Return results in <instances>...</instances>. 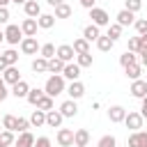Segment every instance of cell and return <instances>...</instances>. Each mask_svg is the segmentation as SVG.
Wrapping results in <instances>:
<instances>
[{
	"label": "cell",
	"instance_id": "52a82bcc",
	"mask_svg": "<svg viewBox=\"0 0 147 147\" xmlns=\"http://www.w3.org/2000/svg\"><path fill=\"white\" fill-rule=\"evenodd\" d=\"M55 57H60L64 64H69V62L76 57V53H74V48H71L69 44H62V46H57V48H55Z\"/></svg>",
	"mask_w": 147,
	"mask_h": 147
},
{
	"label": "cell",
	"instance_id": "d6a6232c",
	"mask_svg": "<svg viewBox=\"0 0 147 147\" xmlns=\"http://www.w3.org/2000/svg\"><path fill=\"white\" fill-rule=\"evenodd\" d=\"M2 57H5V62H7L9 67H16V62H18V53H16L14 48H7V51L2 53Z\"/></svg>",
	"mask_w": 147,
	"mask_h": 147
},
{
	"label": "cell",
	"instance_id": "74e56055",
	"mask_svg": "<svg viewBox=\"0 0 147 147\" xmlns=\"http://www.w3.org/2000/svg\"><path fill=\"white\" fill-rule=\"evenodd\" d=\"M108 37H110L113 41H117V39L122 37V25H117V23H113V25H108Z\"/></svg>",
	"mask_w": 147,
	"mask_h": 147
},
{
	"label": "cell",
	"instance_id": "bcb514c9",
	"mask_svg": "<svg viewBox=\"0 0 147 147\" xmlns=\"http://www.w3.org/2000/svg\"><path fill=\"white\" fill-rule=\"evenodd\" d=\"M9 96V90H7V85H5V80L0 78V101H5Z\"/></svg>",
	"mask_w": 147,
	"mask_h": 147
},
{
	"label": "cell",
	"instance_id": "ab89813d",
	"mask_svg": "<svg viewBox=\"0 0 147 147\" xmlns=\"http://www.w3.org/2000/svg\"><path fill=\"white\" fill-rule=\"evenodd\" d=\"M115 145H117L115 136H103V138H99V142H96V147H115Z\"/></svg>",
	"mask_w": 147,
	"mask_h": 147
},
{
	"label": "cell",
	"instance_id": "277c9868",
	"mask_svg": "<svg viewBox=\"0 0 147 147\" xmlns=\"http://www.w3.org/2000/svg\"><path fill=\"white\" fill-rule=\"evenodd\" d=\"M142 115L140 113H136V110H129L126 113V117H124V124H126V129H131V131H140L142 129Z\"/></svg>",
	"mask_w": 147,
	"mask_h": 147
},
{
	"label": "cell",
	"instance_id": "f546056e",
	"mask_svg": "<svg viewBox=\"0 0 147 147\" xmlns=\"http://www.w3.org/2000/svg\"><path fill=\"white\" fill-rule=\"evenodd\" d=\"M71 11H74V9H71L67 2H62V5H57V7H55V14H53V16H55V18H69V16H71Z\"/></svg>",
	"mask_w": 147,
	"mask_h": 147
},
{
	"label": "cell",
	"instance_id": "f6af8a7d",
	"mask_svg": "<svg viewBox=\"0 0 147 147\" xmlns=\"http://www.w3.org/2000/svg\"><path fill=\"white\" fill-rule=\"evenodd\" d=\"M32 147H51V138L39 136V138H34V145H32Z\"/></svg>",
	"mask_w": 147,
	"mask_h": 147
},
{
	"label": "cell",
	"instance_id": "b9f144b4",
	"mask_svg": "<svg viewBox=\"0 0 147 147\" xmlns=\"http://www.w3.org/2000/svg\"><path fill=\"white\" fill-rule=\"evenodd\" d=\"M140 7H142V0H126V5H124V9H129L131 14L140 11Z\"/></svg>",
	"mask_w": 147,
	"mask_h": 147
},
{
	"label": "cell",
	"instance_id": "8fae6325",
	"mask_svg": "<svg viewBox=\"0 0 147 147\" xmlns=\"http://www.w3.org/2000/svg\"><path fill=\"white\" fill-rule=\"evenodd\" d=\"M67 94H69V99H80L83 94H85V85L80 83V80H74V83H69V87H67Z\"/></svg>",
	"mask_w": 147,
	"mask_h": 147
},
{
	"label": "cell",
	"instance_id": "cb8c5ba5",
	"mask_svg": "<svg viewBox=\"0 0 147 147\" xmlns=\"http://www.w3.org/2000/svg\"><path fill=\"white\" fill-rule=\"evenodd\" d=\"M113 46H115V41H113V39L108 37V34H101V37L96 39V48H99L101 53H108V51H110Z\"/></svg>",
	"mask_w": 147,
	"mask_h": 147
},
{
	"label": "cell",
	"instance_id": "816d5d0a",
	"mask_svg": "<svg viewBox=\"0 0 147 147\" xmlns=\"http://www.w3.org/2000/svg\"><path fill=\"white\" fill-rule=\"evenodd\" d=\"M140 39V48H147V34H138Z\"/></svg>",
	"mask_w": 147,
	"mask_h": 147
},
{
	"label": "cell",
	"instance_id": "9a60e30c",
	"mask_svg": "<svg viewBox=\"0 0 147 147\" xmlns=\"http://www.w3.org/2000/svg\"><path fill=\"white\" fill-rule=\"evenodd\" d=\"M37 18H25L23 23H21V32H23V37H34L37 34Z\"/></svg>",
	"mask_w": 147,
	"mask_h": 147
},
{
	"label": "cell",
	"instance_id": "ee69618b",
	"mask_svg": "<svg viewBox=\"0 0 147 147\" xmlns=\"http://www.w3.org/2000/svg\"><path fill=\"white\" fill-rule=\"evenodd\" d=\"M129 53H138L140 51V39L138 37H129V48H126Z\"/></svg>",
	"mask_w": 147,
	"mask_h": 147
},
{
	"label": "cell",
	"instance_id": "6da1fadb",
	"mask_svg": "<svg viewBox=\"0 0 147 147\" xmlns=\"http://www.w3.org/2000/svg\"><path fill=\"white\" fill-rule=\"evenodd\" d=\"M62 92H67V85H64L62 74H53V76H48V80H46V85H44V94L51 96V99H55V96L62 94Z\"/></svg>",
	"mask_w": 147,
	"mask_h": 147
},
{
	"label": "cell",
	"instance_id": "d6986e66",
	"mask_svg": "<svg viewBox=\"0 0 147 147\" xmlns=\"http://www.w3.org/2000/svg\"><path fill=\"white\" fill-rule=\"evenodd\" d=\"M129 92H131L136 99H142V96H147V83L138 78V80H133V83H131V90H129Z\"/></svg>",
	"mask_w": 147,
	"mask_h": 147
},
{
	"label": "cell",
	"instance_id": "8d00e7d4",
	"mask_svg": "<svg viewBox=\"0 0 147 147\" xmlns=\"http://www.w3.org/2000/svg\"><path fill=\"white\" fill-rule=\"evenodd\" d=\"M92 62H94V60H92L90 53H80V55H76V64H78L80 69H83V67H92Z\"/></svg>",
	"mask_w": 147,
	"mask_h": 147
},
{
	"label": "cell",
	"instance_id": "7dc6e473",
	"mask_svg": "<svg viewBox=\"0 0 147 147\" xmlns=\"http://www.w3.org/2000/svg\"><path fill=\"white\" fill-rule=\"evenodd\" d=\"M7 21H9V9L0 7V23H7Z\"/></svg>",
	"mask_w": 147,
	"mask_h": 147
},
{
	"label": "cell",
	"instance_id": "484cf974",
	"mask_svg": "<svg viewBox=\"0 0 147 147\" xmlns=\"http://www.w3.org/2000/svg\"><path fill=\"white\" fill-rule=\"evenodd\" d=\"M74 53L76 55H80V53H90V41H85L83 37H78V39H74Z\"/></svg>",
	"mask_w": 147,
	"mask_h": 147
},
{
	"label": "cell",
	"instance_id": "f1b7e54d",
	"mask_svg": "<svg viewBox=\"0 0 147 147\" xmlns=\"http://www.w3.org/2000/svg\"><path fill=\"white\" fill-rule=\"evenodd\" d=\"M41 96H44V90H39V87H30V92H28V96H25V99H28V103H30V106H37Z\"/></svg>",
	"mask_w": 147,
	"mask_h": 147
},
{
	"label": "cell",
	"instance_id": "db71d44e",
	"mask_svg": "<svg viewBox=\"0 0 147 147\" xmlns=\"http://www.w3.org/2000/svg\"><path fill=\"white\" fill-rule=\"evenodd\" d=\"M46 2H48V5H51V7H57V5H62V2H64V0H46Z\"/></svg>",
	"mask_w": 147,
	"mask_h": 147
},
{
	"label": "cell",
	"instance_id": "44dd1931",
	"mask_svg": "<svg viewBox=\"0 0 147 147\" xmlns=\"http://www.w3.org/2000/svg\"><path fill=\"white\" fill-rule=\"evenodd\" d=\"M28 92H30V85H28L25 80H18L16 85H11V94H14L16 99H25Z\"/></svg>",
	"mask_w": 147,
	"mask_h": 147
},
{
	"label": "cell",
	"instance_id": "30bf717a",
	"mask_svg": "<svg viewBox=\"0 0 147 147\" xmlns=\"http://www.w3.org/2000/svg\"><path fill=\"white\" fill-rule=\"evenodd\" d=\"M129 147H147V131H133L129 136Z\"/></svg>",
	"mask_w": 147,
	"mask_h": 147
},
{
	"label": "cell",
	"instance_id": "ba28073f",
	"mask_svg": "<svg viewBox=\"0 0 147 147\" xmlns=\"http://www.w3.org/2000/svg\"><path fill=\"white\" fill-rule=\"evenodd\" d=\"M2 80H5V85H16L18 80H23L18 67H7V69L2 71Z\"/></svg>",
	"mask_w": 147,
	"mask_h": 147
},
{
	"label": "cell",
	"instance_id": "680465c9",
	"mask_svg": "<svg viewBox=\"0 0 147 147\" xmlns=\"http://www.w3.org/2000/svg\"><path fill=\"white\" fill-rule=\"evenodd\" d=\"M145 83H147V78H145Z\"/></svg>",
	"mask_w": 147,
	"mask_h": 147
},
{
	"label": "cell",
	"instance_id": "e0dca14e",
	"mask_svg": "<svg viewBox=\"0 0 147 147\" xmlns=\"http://www.w3.org/2000/svg\"><path fill=\"white\" fill-rule=\"evenodd\" d=\"M62 119H64V117H62L60 110H48V113H46V124H48L51 129H60V126H62Z\"/></svg>",
	"mask_w": 147,
	"mask_h": 147
},
{
	"label": "cell",
	"instance_id": "5bb4252c",
	"mask_svg": "<svg viewBox=\"0 0 147 147\" xmlns=\"http://www.w3.org/2000/svg\"><path fill=\"white\" fill-rule=\"evenodd\" d=\"M115 18H117V25H122V28H124V25H133V23H136V14H131L129 9H119Z\"/></svg>",
	"mask_w": 147,
	"mask_h": 147
},
{
	"label": "cell",
	"instance_id": "c3c4849f",
	"mask_svg": "<svg viewBox=\"0 0 147 147\" xmlns=\"http://www.w3.org/2000/svg\"><path fill=\"white\" fill-rule=\"evenodd\" d=\"M136 55H140V67H142V64L147 67V48H140Z\"/></svg>",
	"mask_w": 147,
	"mask_h": 147
},
{
	"label": "cell",
	"instance_id": "60d3db41",
	"mask_svg": "<svg viewBox=\"0 0 147 147\" xmlns=\"http://www.w3.org/2000/svg\"><path fill=\"white\" fill-rule=\"evenodd\" d=\"M28 129H30V119H25V117H16V129H14V131L23 133V131H28Z\"/></svg>",
	"mask_w": 147,
	"mask_h": 147
},
{
	"label": "cell",
	"instance_id": "7bdbcfd3",
	"mask_svg": "<svg viewBox=\"0 0 147 147\" xmlns=\"http://www.w3.org/2000/svg\"><path fill=\"white\" fill-rule=\"evenodd\" d=\"M133 28H136L138 34H147V18H138V21L133 23Z\"/></svg>",
	"mask_w": 147,
	"mask_h": 147
},
{
	"label": "cell",
	"instance_id": "4fadbf2b",
	"mask_svg": "<svg viewBox=\"0 0 147 147\" xmlns=\"http://www.w3.org/2000/svg\"><path fill=\"white\" fill-rule=\"evenodd\" d=\"M23 11H25V16H28V18H39L41 7H39V2H37V0H28V2L23 5Z\"/></svg>",
	"mask_w": 147,
	"mask_h": 147
},
{
	"label": "cell",
	"instance_id": "9c48e42d",
	"mask_svg": "<svg viewBox=\"0 0 147 147\" xmlns=\"http://www.w3.org/2000/svg\"><path fill=\"white\" fill-rule=\"evenodd\" d=\"M62 78H67V80H78L80 78V67L76 64V62H69V64H64V69H62Z\"/></svg>",
	"mask_w": 147,
	"mask_h": 147
},
{
	"label": "cell",
	"instance_id": "11a10c76",
	"mask_svg": "<svg viewBox=\"0 0 147 147\" xmlns=\"http://www.w3.org/2000/svg\"><path fill=\"white\" fill-rule=\"evenodd\" d=\"M9 2H11V0H0V7H7Z\"/></svg>",
	"mask_w": 147,
	"mask_h": 147
},
{
	"label": "cell",
	"instance_id": "83f0119b",
	"mask_svg": "<svg viewBox=\"0 0 147 147\" xmlns=\"http://www.w3.org/2000/svg\"><path fill=\"white\" fill-rule=\"evenodd\" d=\"M119 64H122L124 69H126V67H131V64H138V55L126 51V53H122V55H119Z\"/></svg>",
	"mask_w": 147,
	"mask_h": 147
},
{
	"label": "cell",
	"instance_id": "603a6c76",
	"mask_svg": "<svg viewBox=\"0 0 147 147\" xmlns=\"http://www.w3.org/2000/svg\"><path fill=\"white\" fill-rule=\"evenodd\" d=\"M99 37H101V32H99L96 25H92V23L85 25V30H83V39H85V41H96Z\"/></svg>",
	"mask_w": 147,
	"mask_h": 147
},
{
	"label": "cell",
	"instance_id": "681fc988",
	"mask_svg": "<svg viewBox=\"0 0 147 147\" xmlns=\"http://www.w3.org/2000/svg\"><path fill=\"white\" fill-rule=\"evenodd\" d=\"M140 101H142L140 103V115H142V119H147V96H142Z\"/></svg>",
	"mask_w": 147,
	"mask_h": 147
},
{
	"label": "cell",
	"instance_id": "5b68a950",
	"mask_svg": "<svg viewBox=\"0 0 147 147\" xmlns=\"http://www.w3.org/2000/svg\"><path fill=\"white\" fill-rule=\"evenodd\" d=\"M18 46H21V53H25V55H37V51L41 48L37 44V37H23Z\"/></svg>",
	"mask_w": 147,
	"mask_h": 147
},
{
	"label": "cell",
	"instance_id": "3957f363",
	"mask_svg": "<svg viewBox=\"0 0 147 147\" xmlns=\"http://www.w3.org/2000/svg\"><path fill=\"white\" fill-rule=\"evenodd\" d=\"M2 34H5V41H7V44H11V46L21 44V39H23L21 25H11V23H9L7 28H5V32H2Z\"/></svg>",
	"mask_w": 147,
	"mask_h": 147
},
{
	"label": "cell",
	"instance_id": "7402d4cb",
	"mask_svg": "<svg viewBox=\"0 0 147 147\" xmlns=\"http://www.w3.org/2000/svg\"><path fill=\"white\" fill-rule=\"evenodd\" d=\"M37 25H39L41 30H51V28L55 25V16H53V14H39Z\"/></svg>",
	"mask_w": 147,
	"mask_h": 147
},
{
	"label": "cell",
	"instance_id": "d590c367",
	"mask_svg": "<svg viewBox=\"0 0 147 147\" xmlns=\"http://www.w3.org/2000/svg\"><path fill=\"white\" fill-rule=\"evenodd\" d=\"M39 55H41L44 60H51V57H55V46H53V44H44V46L39 48Z\"/></svg>",
	"mask_w": 147,
	"mask_h": 147
},
{
	"label": "cell",
	"instance_id": "4316f807",
	"mask_svg": "<svg viewBox=\"0 0 147 147\" xmlns=\"http://www.w3.org/2000/svg\"><path fill=\"white\" fill-rule=\"evenodd\" d=\"M30 67H32V71H34V74H44V71H48V60H44V57L39 55V57H34V60H32V64H30Z\"/></svg>",
	"mask_w": 147,
	"mask_h": 147
},
{
	"label": "cell",
	"instance_id": "ffe728a7",
	"mask_svg": "<svg viewBox=\"0 0 147 147\" xmlns=\"http://www.w3.org/2000/svg\"><path fill=\"white\" fill-rule=\"evenodd\" d=\"M32 145H34V136H32L30 131L18 133V138L14 140V147H32Z\"/></svg>",
	"mask_w": 147,
	"mask_h": 147
},
{
	"label": "cell",
	"instance_id": "f35d334b",
	"mask_svg": "<svg viewBox=\"0 0 147 147\" xmlns=\"http://www.w3.org/2000/svg\"><path fill=\"white\" fill-rule=\"evenodd\" d=\"M2 126H5V131H14L16 129V117L14 115H5L2 117Z\"/></svg>",
	"mask_w": 147,
	"mask_h": 147
},
{
	"label": "cell",
	"instance_id": "e575fe53",
	"mask_svg": "<svg viewBox=\"0 0 147 147\" xmlns=\"http://www.w3.org/2000/svg\"><path fill=\"white\" fill-rule=\"evenodd\" d=\"M14 131H2L0 133V147H11L14 145Z\"/></svg>",
	"mask_w": 147,
	"mask_h": 147
},
{
	"label": "cell",
	"instance_id": "2e32d148",
	"mask_svg": "<svg viewBox=\"0 0 147 147\" xmlns=\"http://www.w3.org/2000/svg\"><path fill=\"white\" fill-rule=\"evenodd\" d=\"M60 113H62V117H76V115H78L76 101H74V99H67V101L60 106Z\"/></svg>",
	"mask_w": 147,
	"mask_h": 147
},
{
	"label": "cell",
	"instance_id": "f907efd6",
	"mask_svg": "<svg viewBox=\"0 0 147 147\" xmlns=\"http://www.w3.org/2000/svg\"><path fill=\"white\" fill-rule=\"evenodd\" d=\"M94 2H96V0H80V5H83L85 9H92V7H94Z\"/></svg>",
	"mask_w": 147,
	"mask_h": 147
},
{
	"label": "cell",
	"instance_id": "ac0fdd59",
	"mask_svg": "<svg viewBox=\"0 0 147 147\" xmlns=\"http://www.w3.org/2000/svg\"><path fill=\"white\" fill-rule=\"evenodd\" d=\"M74 145H76V147H87V145H90V131H87V129L74 131Z\"/></svg>",
	"mask_w": 147,
	"mask_h": 147
},
{
	"label": "cell",
	"instance_id": "6f0895ef",
	"mask_svg": "<svg viewBox=\"0 0 147 147\" xmlns=\"http://www.w3.org/2000/svg\"><path fill=\"white\" fill-rule=\"evenodd\" d=\"M2 39H5V34H2V32H0V44H2Z\"/></svg>",
	"mask_w": 147,
	"mask_h": 147
},
{
	"label": "cell",
	"instance_id": "836d02e7",
	"mask_svg": "<svg viewBox=\"0 0 147 147\" xmlns=\"http://www.w3.org/2000/svg\"><path fill=\"white\" fill-rule=\"evenodd\" d=\"M34 108H37V110H44V113H48V110H53V99L44 94V96L39 99V103L34 106Z\"/></svg>",
	"mask_w": 147,
	"mask_h": 147
},
{
	"label": "cell",
	"instance_id": "f5cc1de1",
	"mask_svg": "<svg viewBox=\"0 0 147 147\" xmlns=\"http://www.w3.org/2000/svg\"><path fill=\"white\" fill-rule=\"evenodd\" d=\"M7 67H9V64H7V62H5V57H2V55H0V74H2V71H5V69H7Z\"/></svg>",
	"mask_w": 147,
	"mask_h": 147
},
{
	"label": "cell",
	"instance_id": "8992f818",
	"mask_svg": "<svg viewBox=\"0 0 147 147\" xmlns=\"http://www.w3.org/2000/svg\"><path fill=\"white\" fill-rule=\"evenodd\" d=\"M55 140L60 147H74V129H60Z\"/></svg>",
	"mask_w": 147,
	"mask_h": 147
},
{
	"label": "cell",
	"instance_id": "9f6ffc18",
	"mask_svg": "<svg viewBox=\"0 0 147 147\" xmlns=\"http://www.w3.org/2000/svg\"><path fill=\"white\" fill-rule=\"evenodd\" d=\"M11 2H16V5H25L28 0H11Z\"/></svg>",
	"mask_w": 147,
	"mask_h": 147
},
{
	"label": "cell",
	"instance_id": "7a4b0ae2",
	"mask_svg": "<svg viewBox=\"0 0 147 147\" xmlns=\"http://www.w3.org/2000/svg\"><path fill=\"white\" fill-rule=\"evenodd\" d=\"M90 18H92V25H96V28L110 25V16H108V11L101 9V7H92V9H90Z\"/></svg>",
	"mask_w": 147,
	"mask_h": 147
},
{
	"label": "cell",
	"instance_id": "1f68e13d",
	"mask_svg": "<svg viewBox=\"0 0 147 147\" xmlns=\"http://www.w3.org/2000/svg\"><path fill=\"white\" fill-rule=\"evenodd\" d=\"M124 74H126V78L138 80V78H140V74H142V67H140V64H131V67H126V69H124Z\"/></svg>",
	"mask_w": 147,
	"mask_h": 147
},
{
	"label": "cell",
	"instance_id": "4dcf8cb0",
	"mask_svg": "<svg viewBox=\"0 0 147 147\" xmlns=\"http://www.w3.org/2000/svg\"><path fill=\"white\" fill-rule=\"evenodd\" d=\"M62 69H64V62L60 57H51L48 60V71L51 74H62Z\"/></svg>",
	"mask_w": 147,
	"mask_h": 147
},
{
	"label": "cell",
	"instance_id": "7c38bea8",
	"mask_svg": "<svg viewBox=\"0 0 147 147\" xmlns=\"http://www.w3.org/2000/svg\"><path fill=\"white\" fill-rule=\"evenodd\" d=\"M124 117H126V110H124L122 106H110V108H108V119H110L113 124L124 122Z\"/></svg>",
	"mask_w": 147,
	"mask_h": 147
},
{
	"label": "cell",
	"instance_id": "d4e9b609",
	"mask_svg": "<svg viewBox=\"0 0 147 147\" xmlns=\"http://www.w3.org/2000/svg\"><path fill=\"white\" fill-rule=\"evenodd\" d=\"M46 124V113L44 110H32V115H30V126H44Z\"/></svg>",
	"mask_w": 147,
	"mask_h": 147
}]
</instances>
